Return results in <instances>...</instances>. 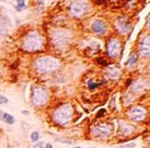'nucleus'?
Wrapping results in <instances>:
<instances>
[{
	"instance_id": "4",
	"label": "nucleus",
	"mask_w": 150,
	"mask_h": 148,
	"mask_svg": "<svg viewBox=\"0 0 150 148\" xmlns=\"http://www.w3.org/2000/svg\"><path fill=\"white\" fill-rule=\"evenodd\" d=\"M53 45L57 49H65L71 40V33L66 29H55L50 34Z\"/></svg>"
},
{
	"instance_id": "14",
	"label": "nucleus",
	"mask_w": 150,
	"mask_h": 148,
	"mask_svg": "<svg viewBox=\"0 0 150 148\" xmlns=\"http://www.w3.org/2000/svg\"><path fill=\"white\" fill-rule=\"evenodd\" d=\"M148 85V82L144 79H139V80H136L134 83H133V87H131V89L134 90V91H141V90H144L145 88L147 87Z\"/></svg>"
},
{
	"instance_id": "23",
	"label": "nucleus",
	"mask_w": 150,
	"mask_h": 148,
	"mask_svg": "<svg viewBox=\"0 0 150 148\" xmlns=\"http://www.w3.org/2000/svg\"><path fill=\"white\" fill-rule=\"evenodd\" d=\"M33 148H45V147H44V144L42 142H38L33 145Z\"/></svg>"
},
{
	"instance_id": "29",
	"label": "nucleus",
	"mask_w": 150,
	"mask_h": 148,
	"mask_svg": "<svg viewBox=\"0 0 150 148\" xmlns=\"http://www.w3.org/2000/svg\"><path fill=\"white\" fill-rule=\"evenodd\" d=\"M76 148H82V147H76Z\"/></svg>"
},
{
	"instance_id": "8",
	"label": "nucleus",
	"mask_w": 150,
	"mask_h": 148,
	"mask_svg": "<svg viewBox=\"0 0 150 148\" xmlns=\"http://www.w3.org/2000/svg\"><path fill=\"white\" fill-rule=\"evenodd\" d=\"M107 54L111 57H117L121 52V43L117 38H111L106 44Z\"/></svg>"
},
{
	"instance_id": "21",
	"label": "nucleus",
	"mask_w": 150,
	"mask_h": 148,
	"mask_svg": "<svg viewBox=\"0 0 150 148\" xmlns=\"http://www.w3.org/2000/svg\"><path fill=\"white\" fill-rule=\"evenodd\" d=\"M8 102H9L8 98L5 97V96H2V94H0V104H7Z\"/></svg>"
},
{
	"instance_id": "24",
	"label": "nucleus",
	"mask_w": 150,
	"mask_h": 148,
	"mask_svg": "<svg viewBox=\"0 0 150 148\" xmlns=\"http://www.w3.org/2000/svg\"><path fill=\"white\" fill-rule=\"evenodd\" d=\"M55 141L60 143H66V144H72L71 141H67V139H62V138H55Z\"/></svg>"
},
{
	"instance_id": "27",
	"label": "nucleus",
	"mask_w": 150,
	"mask_h": 148,
	"mask_svg": "<svg viewBox=\"0 0 150 148\" xmlns=\"http://www.w3.org/2000/svg\"><path fill=\"white\" fill-rule=\"evenodd\" d=\"M45 148H54V147H53V145H52V144L48 143V144H46V145H45Z\"/></svg>"
},
{
	"instance_id": "2",
	"label": "nucleus",
	"mask_w": 150,
	"mask_h": 148,
	"mask_svg": "<svg viewBox=\"0 0 150 148\" xmlns=\"http://www.w3.org/2000/svg\"><path fill=\"white\" fill-rule=\"evenodd\" d=\"M59 67H60L59 59L53 56H40L38 58H35V61L33 62L34 70L40 75L54 73Z\"/></svg>"
},
{
	"instance_id": "13",
	"label": "nucleus",
	"mask_w": 150,
	"mask_h": 148,
	"mask_svg": "<svg viewBox=\"0 0 150 148\" xmlns=\"http://www.w3.org/2000/svg\"><path fill=\"white\" fill-rule=\"evenodd\" d=\"M119 131L122 135H129V134L133 133V127H131V125H128L127 123L119 122Z\"/></svg>"
},
{
	"instance_id": "5",
	"label": "nucleus",
	"mask_w": 150,
	"mask_h": 148,
	"mask_svg": "<svg viewBox=\"0 0 150 148\" xmlns=\"http://www.w3.org/2000/svg\"><path fill=\"white\" fill-rule=\"evenodd\" d=\"M50 94L47 90L41 86L34 85L31 89V103L33 106H43L48 102Z\"/></svg>"
},
{
	"instance_id": "26",
	"label": "nucleus",
	"mask_w": 150,
	"mask_h": 148,
	"mask_svg": "<svg viewBox=\"0 0 150 148\" xmlns=\"http://www.w3.org/2000/svg\"><path fill=\"white\" fill-rule=\"evenodd\" d=\"M104 113H105V110H100V111H99V113L96 114V117H100V116H102V115H103Z\"/></svg>"
},
{
	"instance_id": "10",
	"label": "nucleus",
	"mask_w": 150,
	"mask_h": 148,
	"mask_svg": "<svg viewBox=\"0 0 150 148\" xmlns=\"http://www.w3.org/2000/svg\"><path fill=\"white\" fill-rule=\"evenodd\" d=\"M116 29L121 34H126L131 30V23L125 15H122L116 21Z\"/></svg>"
},
{
	"instance_id": "17",
	"label": "nucleus",
	"mask_w": 150,
	"mask_h": 148,
	"mask_svg": "<svg viewBox=\"0 0 150 148\" xmlns=\"http://www.w3.org/2000/svg\"><path fill=\"white\" fill-rule=\"evenodd\" d=\"M14 9L18 11V12H21V11H23L26 9V1H22V0H19V1H17V3H15V7H14Z\"/></svg>"
},
{
	"instance_id": "12",
	"label": "nucleus",
	"mask_w": 150,
	"mask_h": 148,
	"mask_svg": "<svg viewBox=\"0 0 150 148\" xmlns=\"http://www.w3.org/2000/svg\"><path fill=\"white\" fill-rule=\"evenodd\" d=\"M91 28H92V31L96 34H104L107 29L105 22L102 20H94Z\"/></svg>"
},
{
	"instance_id": "6",
	"label": "nucleus",
	"mask_w": 150,
	"mask_h": 148,
	"mask_svg": "<svg viewBox=\"0 0 150 148\" xmlns=\"http://www.w3.org/2000/svg\"><path fill=\"white\" fill-rule=\"evenodd\" d=\"M88 11V3L86 1H74L69 7V12L72 17L81 18Z\"/></svg>"
},
{
	"instance_id": "1",
	"label": "nucleus",
	"mask_w": 150,
	"mask_h": 148,
	"mask_svg": "<svg viewBox=\"0 0 150 148\" xmlns=\"http://www.w3.org/2000/svg\"><path fill=\"white\" fill-rule=\"evenodd\" d=\"M44 46V37L41 32L33 30L27 33L22 38L21 47L26 53H38L41 52Z\"/></svg>"
},
{
	"instance_id": "18",
	"label": "nucleus",
	"mask_w": 150,
	"mask_h": 148,
	"mask_svg": "<svg viewBox=\"0 0 150 148\" xmlns=\"http://www.w3.org/2000/svg\"><path fill=\"white\" fill-rule=\"evenodd\" d=\"M38 139H40V133L38 131H34L31 133V141L33 143H38Z\"/></svg>"
},
{
	"instance_id": "20",
	"label": "nucleus",
	"mask_w": 150,
	"mask_h": 148,
	"mask_svg": "<svg viewBox=\"0 0 150 148\" xmlns=\"http://www.w3.org/2000/svg\"><path fill=\"white\" fill-rule=\"evenodd\" d=\"M88 87H89V89H94V88H96V87H99V83H94L93 80H90L88 81Z\"/></svg>"
},
{
	"instance_id": "25",
	"label": "nucleus",
	"mask_w": 150,
	"mask_h": 148,
	"mask_svg": "<svg viewBox=\"0 0 150 148\" xmlns=\"http://www.w3.org/2000/svg\"><path fill=\"white\" fill-rule=\"evenodd\" d=\"M98 63H99V64H101V65H105V66L107 65V63L105 62L103 58H98Z\"/></svg>"
},
{
	"instance_id": "19",
	"label": "nucleus",
	"mask_w": 150,
	"mask_h": 148,
	"mask_svg": "<svg viewBox=\"0 0 150 148\" xmlns=\"http://www.w3.org/2000/svg\"><path fill=\"white\" fill-rule=\"evenodd\" d=\"M135 63H136V55H135V54H131L128 61H127V64H128V65H133V64H135Z\"/></svg>"
},
{
	"instance_id": "22",
	"label": "nucleus",
	"mask_w": 150,
	"mask_h": 148,
	"mask_svg": "<svg viewBox=\"0 0 150 148\" xmlns=\"http://www.w3.org/2000/svg\"><path fill=\"white\" fill-rule=\"evenodd\" d=\"M136 146L135 143H131V144H127V145H123V146H119L117 148H134Z\"/></svg>"
},
{
	"instance_id": "15",
	"label": "nucleus",
	"mask_w": 150,
	"mask_h": 148,
	"mask_svg": "<svg viewBox=\"0 0 150 148\" xmlns=\"http://www.w3.org/2000/svg\"><path fill=\"white\" fill-rule=\"evenodd\" d=\"M0 118H1L3 122H6L7 124H10V125L15 123V118H14L11 114H9V113H7V112L1 111V110H0Z\"/></svg>"
},
{
	"instance_id": "30",
	"label": "nucleus",
	"mask_w": 150,
	"mask_h": 148,
	"mask_svg": "<svg viewBox=\"0 0 150 148\" xmlns=\"http://www.w3.org/2000/svg\"><path fill=\"white\" fill-rule=\"evenodd\" d=\"M149 22H150V19H149Z\"/></svg>"
},
{
	"instance_id": "16",
	"label": "nucleus",
	"mask_w": 150,
	"mask_h": 148,
	"mask_svg": "<svg viewBox=\"0 0 150 148\" xmlns=\"http://www.w3.org/2000/svg\"><path fill=\"white\" fill-rule=\"evenodd\" d=\"M107 73V76L111 78V79H117L119 76H121V70H119V68L116 67H108L106 70Z\"/></svg>"
},
{
	"instance_id": "7",
	"label": "nucleus",
	"mask_w": 150,
	"mask_h": 148,
	"mask_svg": "<svg viewBox=\"0 0 150 148\" xmlns=\"http://www.w3.org/2000/svg\"><path fill=\"white\" fill-rule=\"evenodd\" d=\"M127 115L131 118V121L135 122H140L143 121L146 116V110L141 106H134L131 108L129 111L127 112Z\"/></svg>"
},
{
	"instance_id": "11",
	"label": "nucleus",
	"mask_w": 150,
	"mask_h": 148,
	"mask_svg": "<svg viewBox=\"0 0 150 148\" xmlns=\"http://www.w3.org/2000/svg\"><path fill=\"white\" fill-rule=\"evenodd\" d=\"M139 54L143 57H149L150 56V36H145L139 46Z\"/></svg>"
},
{
	"instance_id": "28",
	"label": "nucleus",
	"mask_w": 150,
	"mask_h": 148,
	"mask_svg": "<svg viewBox=\"0 0 150 148\" xmlns=\"http://www.w3.org/2000/svg\"><path fill=\"white\" fill-rule=\"evenodd\" d=\"M22 113L25 114V115H27V114H29V111H22Z\"/></svg>"
},
{
	"instance_id": "9",
	"label": "nucleus",
	"mask_w": 150,
	"mask_h": 148,
	"mask_svg": "<svg viewBox=\"0 0 150 148\" xmlns=\"http://www.w3.org/2000/svg\"><path fill=\"white\" fill-rule=\"evenodd\" d=\"M92 133L96 137L105 138L111 134V128H110V126L107 124H100V125H96L95 127H93Z\"/></svg>"
},
{
	"instance_id": "3",
	"label": "nucleus",
	"mask_w": 150,
	"mask_h": 148,
	"mask_svg": "<svg viewBox=\"0 0 150 148\" xmlns=\"http://www.w3.org/2000/svg\"><path fill=\"white\" fill-rule=\"evenodd\" d=\"M74 114L72 106L69 103H64L59 105L55 111L53 112V121L58 125H65L71 121V117Z\"/></svg>"
}]
</instances>
